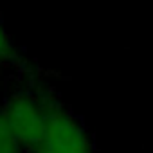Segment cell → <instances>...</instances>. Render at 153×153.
<instances>
[{
	"label": "cell",
	"mask_w": 153,
	"mask_h": 153,
	"mask_svg": "<svg viewBox=\"0 0 153 153\" xmlns=\"http://www.w3.org/2000/svg\"><path fill=\"white\" fill-rule=\"evenodd\" d=\"M15 59H16L15 43H13L11 36L7 34V31L4 29L2 22H0V65H7Z\"/></svg>",
	"instance_id": "cell-4"
},
{
	"label": "cell",
	"mask_w": 153,
	"mask_h": 153,
	"mask_svg": "<svg viewBox=\"0 0 153 153\" xmlns=\"http://www.w3.org/2000/svg\"><path fill=\"white\" fill-rule=\"evenodd\" d=\"M29 153H94L83 123L61 106H52L42 142Z\"/></svg>",
	"instance_id": "cell-2"
},
{
	"label": "cell",
	"mask_w": 153,
	"mask_h": 153,
	"mask_svg": "<svg viewBox=\"0 0 153 153\" xmlns=\"http://www.w3.org/2000/svg\"><path fill=\"white\" fill-rule=\"evenodd\" d=\"M51 110V103L27 90L13 92L0 108L11 131L27 151L36 148L45 137Z\"/></svg>",
	"instance_id": "cell-1"
},
{
	"label": "cell",
	"mask_w": 153,
	"mask_h": 153,
	"mask_svg": "<svg viewBox=\"0 0 153 153\" xmlns=\"http://www.w3.org/2000/svg\"><path fill=\"white\" fill-rule=\"evenodd\" d=\"M0 153H27V149L11 131L2 112H0Z\"/></svg>",
	"instance_id": "cell-3"
}]
</instances>
